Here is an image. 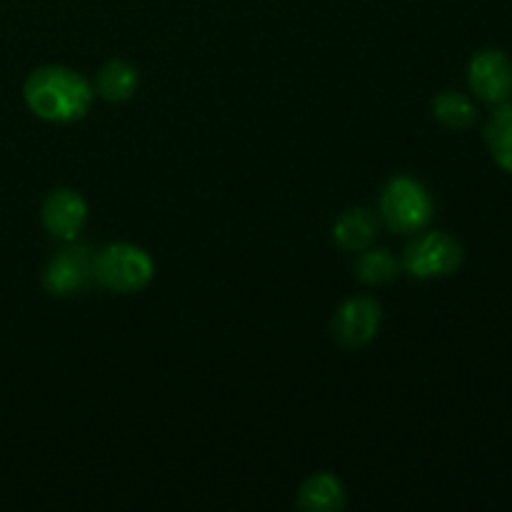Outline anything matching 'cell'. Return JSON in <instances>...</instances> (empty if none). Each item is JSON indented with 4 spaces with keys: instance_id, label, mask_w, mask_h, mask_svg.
Segmentation results:
<instances>
[{
    "instance_id": "cell-1",
    "label": "cell",
    "mask_w": 512,
    "mask_h": 512,
    "mask_svg": "<svg viewBox=\"0 0 512 512\" xmlns=\"http://www.w3.org/2000/svg\"><path fill=\"white\" fill-rule=\"evenodd\" d=\"M28 108L48 123H75L93 105V85L63 65H43L28 75L23 85Z\"/></svg>"
},
{
    "instance_id": "cell-2",
    "label": "cell",
    "mask_w": 512,
    "mask_h": 512,
    "mask_svg": "<svg viewBox=\"0 0 512 512\" xmlns=\"http://www.w3.org/2000/svg\"><path fill=\"white\" fill-rule=\"evenodd\" d=\"M433 198L420 180L398 175L380 195V218L393 233L415 235L433 220Z\"/></svg>"
},
{
    "instance_id": "cell-3",
    "label": "cell",
    "mask_w": 512,
    "mask_h": 512,
    "mask_svg": "<svg viewBox=\"0 0 512 512\" xmlns=\"http://www.w3.org/2000/svg\"><path fill=\"white\" fill-rule=\"evenodd\" d=\"M93 273L103 288L128 295L138 293L153 280L155 265L138 245L113 243L95 253Z\"/></svg>"
},
{
    "instance_id": "cell-4",
    "label": "cell",
    "mask_w": 512,
    "mask_h": 512,
    "mask_svg": "<svg viewBox=\"0 0 512 512\" xmlns=\"http://www.w3.org/2000/svg\"><path fill=\"white\" fill-rule=\"evenodd\" d=\"M465 250L458 238L443 230H428V233L415 235L413 243L405 248L403 268L413 278L433 280L448 278L463 265Z\"/></svg>"
},
{
    "instance_id": "cell-5",
    "label": "cell",
    "mask_w": 512,
    "mask_h": 512,
    "mask_svg": "<svg viewBox=\"0 0 512 512\" xmlns=\"http://www.w3.org/2000/svg\"><path fill=\"white\" fill-rule=\"evenodd\" d=\"M93 260L95 253L88 245L68 240V245L50 258L43 273V288L55 298L80 293L95 280Z\"/></svg>"
},
{
    "instance_id": "cell-6",
    "label": "cell",
    "mask_w": 512,
    "mask_h": 512,
    "mask_svg": "<svg viewBox=\"0 0 512 512\" xmlns=\"http://www.w3.org/2000/svg\"><path fill=\"white\" fill-rule=\"evenodd\" d=\"M383 308L370 295L348 298L333 315V338L340 348H363L378 335Z\"/></svg>"
},
{
    "instance_id": "cell-7",
    "label": "cell",
    "mask_w": 512,
    "mask_h": 512,
    "mask_svg": "<svg viewBox=\"0 0 512 512\" xmlns=\"http://www.w3.org/2000/svg\"><path fill=\"white\" fill-rule=\"evenodd\" d=\"M470 90L490 105L508 103L512 95V60L503 50H480L468 65Z\"/></svg>"
},
{
    "instance_id": "cell-8",
    "label": "cell",
    "mask_w": 512,
    "mask_h": 512,
    "mask_svg": "<svg viewBox=\"0 0 512 512\" xmlns=\"http://www.w3.org/2000/svg\"><path fill=\"white\" fill-rule=\"evenodd\" d=\"M45 230L58 240H75L88 220V203L78 190L60 188L45 198L40 210Z\"/></svg>"
},
{
    "instance_id": "cell-9",
    "label": "cell",
    "mask_w": 512,
    "mask_h": 512,
    "mask_svg": "<svg viewBox=\"0 0 512 512\" xmlns=\"http://www.w3.org/2000/svg\"><path fill=\"white\" fill-rule=\"evenodd\" d=\"M378 218H375L373 210L368 208H350L335 220L333 228V240L343 250L350 253H360V250L370 248L378 238Z\"/></svg>"
},
{
    "instance_id": "cell-10",
    "label": "cell",
    "mask_w": 512,
    "mask_h": 512,
    "mask_svg": "<svg viewBox=\"0 0 512 512\" xmlns=\"http://www.w3.org/2000/svg\"><path fill=\"white\" fill-rule=\"evenodd\" d=\"M140 85L138 68L128 60H108L95 75L93 90L108 103H125L135 95Z\"/></svg>"
},
{
    "instance_id": "cell-11",
    "label": "cell",
    "mask_w": 512,
    "mask_h": 512,
    "mask_svg": "<svg viewBox=\"0 0 512 512\" xmlns=\"http://www.w3.org/2000/svg\"><path fill=\"white\" fill-rule=\"evenodd\" d=\"M348 503L343 483L330 473H315L300 485L298 505L310 512H338Z\"/></svg>"
},
{
    "instance_id": "cell-12",
    "label": "cell",
    "mask_w": 512,
    "mask_h": 512,
    "mask_svg": "<svg viewBox=\"0 0 512 512\" xmlns=\"http://www.w3.org/2000/svg\"><path fill=\"white\" fill-rule=\"evenodd\" d=\"M485 143L503 170L512 173V105L503 103L485 125Z\"/></svg>"
},
{
    "instance_id": "cell-13",
    "label": "cell",
    "mask_w": 512,
    "mask_h": 512,
    "mask_svg": "<svg viewBox=\"0 0 512 512\" xmlns=\"http://www.w3.org/2000/svg\"><path fill=\"white\" fill-rule=\"evenodd\" d=\"M400 275V263L390 250L365 248L355 263V278L365 285H388Z\"/></svg>"
},
{
    "instance_id": "cell-14",
    "label": "cell",
    "mask_w": 512,
    "mask_h": 512,
    "mask_svg": "<svg viewBox=\"0 0 512 512\" xmlns=\"http://www.w3.org/2000/svg\"><path fill=\"white\" fill-rule=\"evenodd\" d=\"M433 115L450 130H468L478 120V108L468 95L458 90H445L433 100Z\"/></svg>"
}]
</instances>
